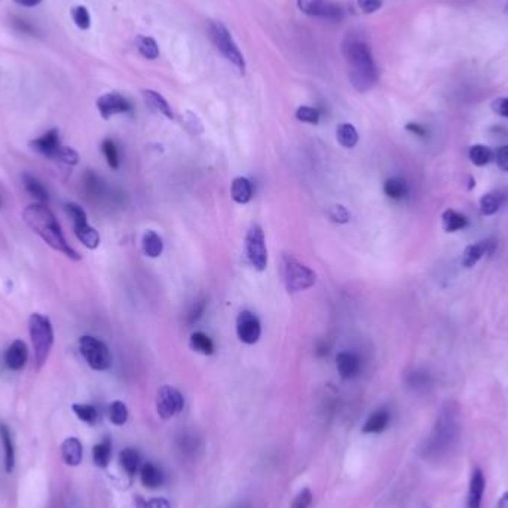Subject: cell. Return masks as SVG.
Returning a JSON list of instances; mask_svg holds the SVG:
<instances>
[{"label": "cell", "instance_id": "obj_1", "mask_svg": "<svg viewBox=\"0 0 508 508\" xmlns=\"http://www.w3.org/2000/svg\"><path fill=\"white\" fill-rule=\"evenodd\" d=\"M23 219L28 228L36 235H39L51 248L63 253L64 256H67L72 260H81V254L65 241L61 226L59 220L55 219L48 204L34 202L25 207V210L23 211Z\"/></svg>", "mask_w": 508, "mask_h": 508}, {"label": "cell", "instance_id": "obj_2", "mask_svg": "<svg viewBox=\"0 0 508 508\" xmlns=\"http://www.w3.org/2000/svg\"><path fill=\"white\" fill-rule=\"evenodd\" d=\"M343 56L354 88L360 92L372 89L379 79V72L370 46L359 37L348 36L343 42Z\"/></svg>", "mask_w": 508, "mask_h": 508}, {"label": "cell", "instance_id": "obj_3", "mask_svg": "<svg viewBox=\"0 0 508 508\" xmlns=\"http://www.w3.org/2000/svg\"><path fill=\"white\" fill-rule=\"evenodd\" d=\"M459 438V412L454 403H447L437 418L436 427L428 440L427 454L440 458L455 447Z\"/></svg>", "mask_w": 508, "mask_h": 508}, {"label": "cell", "instance_id": "obj_4", "mask_svg": "<svg viewBox=\"0 0 508 508\" xmlns=\"http://www.w3.org/2000/svg\"><path fill=\"white\" fill-rule=\"evenodd\" d=\"M28 333H30L34 348L36 369L41 370L48 360L54 345V328L51 319L42 314H32L28 318Z\"/></svg>", "mask_w": 508, "mask_h": 508}, {"label": "cell", "instance_id": "obj_5", "mask_svg": "<svg viewBox=\"0 0 508 508\" xmlns=\"http://www.w3.org/2000/svg\"><path fill=\"white\" fill-rule=\"evenodd\" d=\"M209 36L218 51L235 69H238L240 73L246 72V60H244V55L240 51L237 42L233 41L228 28L219 21H211L209 24Z\"/></svg>", "mask_w": 508, "mask_h": 508}, {"label": "cell", "instance_id": "obj_6", "mask_svg": "<svg viewBox=\"0 0 508 508\" xmlns=\"http://www.w3.org/2000/svg\"><path fill=\"white\" fill-rule=\"evenodd\" d=\"M282 279H284L287 291L297 293V291L313 287L317 282V274L296 259L284 257L282 260Z\"/></svg>", "mask_w": 508, "mask_h": 508}, {"label": "cell", "instance_id": "obj_7", "mask_svg": "<svg viewBox=\"0 0 508 508\" xmlns=\"http://www.w3.org/2000/svg\"><path fill=\"white\" fill-rule=\"evenodd\" d=\"M79 351L85 361L94 370H107L112 366V354L105 342L94 336H82L79 339Z\"/></svg>", "mask_w": 508, "mask_h": 508}, {"label": "cell", "instance_id": "obj_8", "mask_svg": "<svg viewBox=\"0 0 508 508\" xmlns=\"http://www.w3.org/2000/svg\"><path fill=\"white\" fill-rule=\"evenodd\" d=\"M246 248L251 265L260 272L265 271L268 266V248L265 233L260 226L254 224L250 228L246 238Z\"/></svg>", "mask_w": 508, "mask_h": 508}, {"label": "cell", "instance_id": "obj_9", "mask_svg": "<svg viewBox=\"0 0 508 508\" xmlns=\"http://www.w3.org/2000/svg\"><path fill=\"white\" fill-rule=\"evenodd\" d=\"M184 408V399L182 392L169 387V385H164L162 388H159L156 395V412L158 415L162 419H171L176 415H178Z\"/></svg>", "mask_w": 508, "mask_h": 508}, {"label": "cell", "instance_id": "obj_10", "mask_svg": "<svg viewBox=\"0 0 508 508\" xmlns=\"http://www.w3.org/2000/svg\"><path fill=\"white\" fill-rule=\"evenodd\" d=\"M297 6L304 14L327 21H341L343 18L342 9L328 0H297Z\"/></svg>", "mask_w": 508, "mask_h": 508}, {"label": "cell", "instance_id": "obj_11", "mask_svg": "<svg viewBox=\"0 0 508 508\" xmlns=\"http://www.w3.org/2000/svg\"><path fill=\"white\" fill-rule=\"evenodd\" d=\"M237 333L241 342L247 345L256 343L262 335L259 318L250 310H242L237 318Z\"/></svg>", "mask_w": 508, "mask_h": 508}, {"label": "cell", "instance_id": "obj_12", "mask_svg": "<svg viewBox=\"0 0 508 508\" xmlns=\"http://www.w3.org/2000/svg\"><path fill=\"white\" fill-rule=\"evenodd\" d=\"M97 109L103 119H110L115 115L131 112V103L118 92H107L98 97Z\"/></svg>", "mask_w": 508, "mask_h": 508}, {"label": "cell", "instance_id": "obj_13", "mask_svg": "<svg viewBox=\"0 0 508 508\" xmlns=\"http://www.w3.org/2000/svg\"><path fill=\"white\" fill-rule=\"evenodd\" d=\"M495 248H496V242L494 240H482V241H477L474 244H469V246L463 253V259H461V263H463L464 268H468V269L473 268L485 256L492 254L495 251Z\"/></svg>", "mask_w": 508, "mask_h": 508}, {"label": "cell", "instance_id": "obj_14", "mask_svg": "<svg viewBox=\"0 0 508 508\" xmlns=\"http://www.w3.org/2000/svg\"><path fill=\"white\" fill-rule=\"evenodd\" d=\"M28 146H30L34 150V152L41 154V155L50 158V159H54L56 152H59L60 147H61L59 129H56V128L50 129L48 133H45L43 136L32 140L30 143H28Z\"/></svg>", "mask_w": 508, "mask_h": 508}, {"label": "cell", "instance_id": "obj_15", "mask_svg": "<svg viewBox=\"0 0 508 508\" xmlns=\"http://www.w3.org/2000/svg\"><path fill=\"white\" fill-rule=\"evenodd\" d=\"M485 491H486L485 474L482 472V468L476 467V468H473L472 477H469L467 507L468 508H482Z\"/></svg>", "mask_w": 508, "mask_h": 508}, {"label": "cell", "instance_id": "obj_16", "mask_svg": "<svg viewBox=\"0 0 508 508\" xmlns=\"http://www.w3.org/2000/svg\"><path fill=\"white\" fill-rule=\"evenodd\" d=\"M27 359H28V350H27L25 342L21 341V339H17V341H14L5 352V363L8 366V369H11L14 372L23 370L27 363Z\"/></svg>", "mask_w": 508, "mask_h": 508}, {"label": "cell", "instance_id": "obj_17", "mask_svg": "<svg viewBox=\"0 0 508 508\" xmlns=\"http://www.w3.org/2000/svg\"><path fill=\"white\" fill-rule=\"evenodd\" d=\"M336 367L342 379H352L355 376H359L361 363L355 354L341 352L336 357Z\"/></svg>", "mask_w": 508, "mask_h": 508}, {"label": "cell", "instance_id": "obj_18", "mask_svg": "<svg viewBox=\"0 0 508 508\" xmlns=\"http://www.w3.org/2000/svg\"><path fill=\"white\" fill-rule=\"evenodd\" d=\"M61 456L63 461L70 467H78L82 463L83 456V447L79 438L76 437H69L64 440L61 445Z\"/></svg>", "mask_w": 508, "mask_h": 508}, {"label": "cell", "instance_id": "obj_19", "mask_svg": "<svg viewBox=\"0 0 508 508\" xmlns=\"http://www.w3.org/2000/svg\"><path fill=\"white\" fill-rule=\"evenodd\" d=\"M390 421H391V415L388 410H385V409L376 410L366 419L364 425H363V432L364 434H379V432L388 428Z\"/></svg>", "mask_w": 508, "mask_h": 508}, {"label": "cell", "instance_id": "obj_20", "mask_svg": "<svg viewBox=\"0 0 508 508\" xmlns=\"http://www.w3.org/2000/svg\"><path fill=\"white\" fill-rule=\"evenodd\" d=\"M141 96H143L146 105L154 112L161 113V115H164L168 119L174 118L171 106L168 105V101L161 96V94L154 89H145V91H141Z\"/></svg>", "mask_w": 508, "mask_h": 508}, {"label": "cell", "instance_id": "obj_21", "mask_svg": "<svg viewBox=\"0 0 508 508\" xmlns=\"http://www.w3.org/2000/svg\"><path fill=\"white\" fill-rule=\"evenodd\" d=\"M383 193L390 200L401 201L409 195V183L403 177H391L383 183Z\"/></svg>", "mask_w": 508, "mask_h": 508}, {"label": "cell", "instance_id": "obj_22", "mask_svg": "<svg viewBox=\"0 0 508 508\" xmlns=\"http://www.w3.org/2000/svg\"><path fill=\"white\" fill-rule=\"evenodd\" d=\"M74 229V235L76 238L83 244L85 247L89 250H96L100 246V235L98 232L92 228V226L87 223H79V224H73Z\"/></svg>", "mask_w": 508, "mask_h": 508}, {"label": "cell", "instance_id": "obj_23", "mask_svg": "<svg viewBox=\"0 0 508 508\" xmlns=\"http://www.w3.org/2000/svg\"><path fill=\"white\" fill-rule=\"evenodd\" d=\"M232 200L238 204H247L253 198V184L246 177H237L231 186Z\"/></svg>", "mask_w": 508, "mask_h": 508}, {"label": "cell", "instance_id": "obj_24", "mask_svg": "<svg viewBox=\"0 0 508 508\" xmlns=\"http://www.w3.org/2000/svg\"><path fill=\"white\" fill-rule=\"evenodd\" d=\"M23 184L25 187V191L28 192V195L34 198L36 202H41V204H48L50 202L48 191L45 189V186L39 180H37L34 176L25 173L23 176Z\"/></svg>", "mask_w": 508, "mask_h": 508}, {"label": "cell", "instance_id": "obj_25", "mask_svg": "<svg viewBox=\"0 0 508 508\" xmlns=\"http://www.w3.org/2000/svg\"><path fill=\"white\" fill-rule=\"evenodd\" d=\"M441 224H443V229L447 233H455L458 231H463L467 228L468 219L464 214L458 213L456 210L447 209L443 214H441Z\"/></svg>", "mask_w": 508, "mask_h": 508}, {"label": "cell", "instance_id": "obj_26", "mask_svg": "<svg viewBox=\"0 0 508 508\" xmlns=\"http://www.w3.org/2000/svg\"><path fill=\"white\" fill-rule=\"evenodd\" d=\"M0 440H2L5 449V472L12 473L15 467V450L11 431H9L5 423H0Z\"/></svg>", "mask_w": 508, "mask_h": 508}, {"label": "cell", "instance_id": "obj_27", "mask_svg": "<svg viewBox=\"0 0 508 508\" xmlns=\"http://www.w3.org/2000/svg\"><path fill=\"white\" fill-rule=\"evenodd\" d=\"M505 202V195L501 192H489L480 198V213L483 215H494Z\"/></svg>", "mask_w": 508, "mask_h": 508}, {"label": "cell", "instance_id": "obj_28", "mask_svg": "<svg viewBox=\"0 0 508 508\" xmlns=\"http://www.w3.org/2000/svg\"><path fill=\"white\" fill-rule=\"evenodd\" d=\"M140 478H141V483H143L146 487L156 489V487H159L162 485L164 474L156 465L147 463V464H145L143 467H141Z\"/></svg>", "mask_w": 508, "mask_h": 508}, {"label": "cell", "instance_id": "obj_29", "mask_svg": "<svg viewBox=\"0 0 508 508\" xmlns=\"http://www.w3.org/2000/svg\"><path fill=\"white\" fill-rule=\"evenodd\" d=\"M143 251L147 257L156 259L162 254L164 251V242L162 238L155 231H147L143 235Z\"/></svg>", "mask_w": 508, "mask_h": 508}, {"label": "cell", "instance_id": "obj_30", "mask_svg": "<svg viewBox=\"0 0 508 508\" xmlns=\"http://www.w3.org/2000/svg\"><path fill=\"white\" fill-rule=\"evenodd\" d=\"M336 137L339 145L346 147V149H352L359 143V133L354 125L351 124H341L336 129Z\"/></svg>", "mask_w": 508, "mask_h": 508}, {"label": "cell", "instance_id": "obj_31", "mask_svg": "<svg viewBox=\"0 0 508 508\" xmlns=\"http://www.w3.org/2000/svg\"><path fill=\"white\" fill-rule=\"evenodd\" d=\"M119 461H120V465L122 468L125 469V472L133 476L137 473V469L140 467V455L138 452L133 447H127L120 452L119 455Z\"/></svg>", "mask_w": 508, "mask_h": 508}, {"label": "cell", "instance_id": "obj_32", "mask_svg": "<svg viewBox=\"0 0 508 508\" xmlns=\"http://www.w3.org/2000/svg\"><path fill=\"white\" fill-rule=\"evenodd\" d=\"M468 156H469V159H472V162L474 165L485 167L494 159V152H492L491 147H487L485 145H474V146L469 147Z\"/></svg>", "mask_w": 508, "mask_h": 508}, {"label": "cell", "instance_id": "obj_33", "mask_svg": "<svg viewBox=\"0 0 508 508\" xmlns=\"http://www.w3.org/2000/svg\"><path fill=\"white\" fill-rule=\"evenodd\" d=\"M136 45H137L138 52L143 55L145 59L156 60L159 56V46H158V43H156V41L154 39V37L138 36L137 41H136Z\"/></svg>", "mask_w": 508, "mask_h": 508}, {"label": "cell", "instance_id": "obj_34", "mask_svg": "<svg viewBox=\"0 0 508 508\" xmlns=\"http://www.w3.org/2000/svg\"><path fill=\"white\" fill-rule=\"evenodd\" d=\"M112 458V443L109 440L101 441V443L96 445L92 449V459L94 464L100 468H106L110 463Z\"/></svg>", "mask_w": 508, "mask_h": 508}, {"label": "cell", "instance_id": "obj_35", "mask_svg": "<svg viewBox=\"0 0 508 508\" xmlns=\"http://www.w3.org/2000/svg\"><path fill=\"white\" fill-rule=\"evenodd\" d=\"M191 348L202 355H211L214 352L213 341L202 332H196L191 336Z\"/></svg>", "mask_w": 508, "mask_h": 508}, {"label": "cell", "instance_id": "obj_36", "mask_svg": "<svg viewBox=\"0 0 508 508\" xmlns=\"http://www.w3.org/2000/svg\"><path fill=\"white\" fill-rule=\"evenodd\" d=\"M101 152L103 155H105L106 161L109 164V167L112 169H118L119 165H120V161H119V152H118V146L115 141H113L112 138H106L103 140L101 143Z\"/></svg>", "mask_w": 508, "mask_h": 508}, {"label": "cell", "instance_id": "obj_37", "mask_svg": "<svg viewBox=\"0 0 508 508\" xmlns=\"http://www.w3.org/2000/svg\"><path fill=\"white\" fill-rule=\"evenodd\" d=\"M109 419L112 421V423H115V425H118V427L127 423L128 409L125 406V403L113 401L109 406Z\"/></svg>", "mask_w": 508, "mask_h": 508}, {"label": "cell", "instance_id": "obj_38", "mask_svg": "<svg viewBox=\"0 0 508 508\" xmlns=\"http://www.w3.org/2000/svg\"><path fill=\"white\" fill-rule=\"evenodd\" d=\"M72 20L73 23L76 24L78 28H81V30H88V28L91 27V15H89V11L85 6L79 5V6H74L72 8Z\"/></svg>", "mask_w": 508, "mask_h": 508}, {"label": "cell", "instance_id": "obj_39", "mask_svg": "<svg viewBox=\"0 0 508 508\" xmlns=\"http://www.w3.org/2000/svg\"><path fill=\"white\" fill-rule=\"evenodd\" d=\"M72 409L74 412V415H76L81 421L91 423V425L92 423H96L98 413H97V409L91 406V404H73Z\"/></svg>", "mask_w": 508, "mask_h": 508}, {"label": "cell", "instance_id": "obj_40", "mask_svg": "<svg viewBox=\"0 0 508 508\" xmlns=\"http://www.w3.org/2000/svg\"><path fill=\"white\" fill-rule=\"evenodd\" d=\"M54 161H59V162H63L65 165L73 167V165H76L79 162V154L72 147L61 146L59 152H56Z\"/></svg>", "mask_w": 508, "mask_h": 508}, {"label": "cell", "instance_id": "obj_41", "mask_svg": "<svg viewBox=\"0 0 508 508\" xmlns=\"http://www.w3.org/2000/svg\"><path fill=\"white\" fill-rule=\"evenodd\" d=\"M296 118L300 122H306V124H314V125H317L318 122H319V118H321V115H319V112L315 107L300 106L296 110Z\"/></svg>", "mask_w": 508, "mask_h": 508}, {"label": "cell", "instance_id": "obj_42", "mask_svg": "<svg viewBox=\"0 0 508 508\" xmlns=\"http://www.w3.org/2000/svg\"><path fill=\"white\" fill-rule=\"evenodd\" d=\"M65 211H67V214L72 218L73 224H79V223H87L88 222L87 213H85V210L82 209L81 205H78V204H74V202L65 204Z\"/></svg>", "mask_w": 508, "mask_h": 508}, {"label": "cell", "instance_id": "obj_43", "mask_svg": "<svg viewBox=\"0 0 508 508\" xmlns=\"http://www.w3.org/2000/svg\"><path fill=\"white\" fill-rule=\"evenodd\" d=\"M137 508H171L169 502L165 498H154V500H143V498H137Z\"/></svg>", "mask_w": 508, "mask_h": 508}, {"label": "cell", "instance_id": "obj_44", "mask_svg": "<svg viewBox=\"0 0 508 508\" xmlns=\"http://www.w3.org/2000/svg\"><path fill=\"white\" fill-rule=\"evenodd\" d=\"M494 159L496 165L500 167L502 171L508 173V145L498 147L494 152Z\"/></svg>", "mask_w": 508, "mask_h": 508}, {"label": "cell", "instance_id": "obj_45", "mask_svg": "<svg viewBox=\"0 0 508 508\" xmlns=\"http://www.w3.org/2000/svg\"><path fill=\"white\" fill-rule=\"evenodd\" d=\"M310 502H313V494H310L309 489H304V491H300L296 495L291 508H308Z\"/></svg>", "mask_w": 508, "mask_h": 508}, {"label": "cell", "instance_id": "obj_46", "mask_svg": "<svg viewBox=\"0 0 508 508\" xmlns=\"http://www.w3.org/2000/svg\"><path fill=\"white\" fill-rule=\"evenodd\" d=\"M330 219L336 223H348L350 222V213L343 205H335L330 211Z\"/></svg>", "mask_w": 508, "mask_h": 508}, {"label": "cell", "instance_id": "obj_47", "mask_svg": "<svg viewBox=\"0 0 508 508\" xmlns=\"http://www.w3.org/2000/svg\"><path fill=\"white\" fill-rule=\"evenodd\" d=\"M186 127L187 129L191 131L192 134H201L204 131V127L200 122V119H198L193 113H186Z\"/></svg>", "mask_w": 508, "mask_h": 508}, {"label": "cell", "instance_id": "obj_48", "mask_svg": "<svg viewBox=\"0 0 508 508\" xmlns=\"http://www.w3.org/2000/svg\"><path fill=\"white\" fill-rule=\"evenodd\" d=\"M364 14H373L382 8V0H357Z\"/></svg>", "mask_w": 508, "mask_h": 508}, {"label": "cell", "instance_id": "obj_49", "mask_svg": "<svg viewBox=\"0 0 508 508\" xmlns=\"http://www.w3.org/2000/svg\"><path fill=\"white\" fill-rule=\"evenodd\" d=\"M492 110L496 113V115H500L502 118H508V97L496 98L492 103Z\"/></svg>", "mask_w": 508, "mask_h": 508}, {"label": "cell", "instance_id": "obj_50", "mask_svg": "<svg viewBox=\"0 0 508 508\" xmlns=\"http://www.w3.org/2000/svg\"><path fill=\"white\" fill-rule=\"evenodd\" d=\"M204 310H205V300H200V302H196V304H195V306H193V308H192V310H191L189 318H187V323H189V324L196 323L198 319H200V318L202 317Z\"/></svg>", "mask_w": 508, "mask_h": 508}, {"label": "cell", "instance_id": "obj_51", "mask_svg": "<svg viewBox=\"0 0 508 508\" xmlns=\"http://www.w3.org/2000/svg\"><path fill=\"white\" fill-rule=\"evenodd\" d=\"M406 129L409 131V133L415 134L418 137H427V129L423 128L421 124H415V122H410V124H408Z\"/></svg>", "mask_w": 508, "mask_h": 508}, {"label": "cell", "instance_id": "obj_52", "mask_svg": "<svg viewBox=\"0 0 508 508\" xmlns=\"http://www.w3.org/2000/svg\"><path fill=\"white\" fill-rule=\"evenodd\" d=\"M412 385H415V387H425V385L430 382V378L427 373H415L412 376Z\"/></svg>", "mask_w": 508, "mask_h": 508}, {"label": "cell", "instance_id": "obj_53", "mask_svg": "<svg viewBox=\"0 0 508 508\" xmlns=\"http://www.w3.org/2000/svg\"><path fill=\"white\" fill-rule=\"evenodd\" d=\"M193 450H196V440H193V437L182 438V452H184V454H192Z\"/></svg>", "mask_w": 508, "mask_h": 508}, {"label": "cell", "instance_id": "obj_54", "mask_svg": "<svg viewBox=\"0 0 508 508\" xmlns=\"http://www.w3.org/2000/svg\"><path fill=\"white\" fill-rule=\"evenodd\" d=\"M14 2L23 8H34L37 5H41L42 0H14Z\"/></svg>", "mask_w": 508, "mask_h": 508}, {"label": "cell", "instance_id": "obj_55", "mask_svg": "<svg viewBox=\"0 0 508 508\" xmlns=\"http://www.w3.org/2000/svg\"><path fill=\"white\" fill-rule=\"evenodd\" d=\"M496 508H508V491H505L496 502Z\"/></svg>", "mask_w": 508, "mask_h": 508}, {"label": "cell", "instance_id": "obj_56", "mask_svg": "<svg viewBox=\"0 0 508 508\" xmlns=\"http://www.w3.org/2000/svg\"><path fill=\"white\" fill-rule=\"evenodd\" d=\"M237 508H250V507H247V505H241V507H237Z\"/></svg>", "mask_w": 508, "mask_h": 508}, {"label": "cell", "instance_id": "obj_57", "mask_svg": "<svg viewBox=\"0 0 508 508\" xmlns=\"http://www.w3.org/2000/svg\"><path fill=\"white\" fill-rule=\"evenodd\" d=\"M505 12L508 14V2H507V5H505Z\"/></svg>", "mask_w": 508, "mask_h": 508}, {"label": "cell", "instance_id": "obj_58", "mask_svg": "<svg viewBox=\"0 0 508 508\" xmlns=\"http://www.w3.org/2000/svg\"><path fill=\"white\" fill-rule=\"evenodd\" d=\"M0 207H2V200H0Z\"/></svg>", "mask_w": 508, "mask_h": 508}]
</instances>
